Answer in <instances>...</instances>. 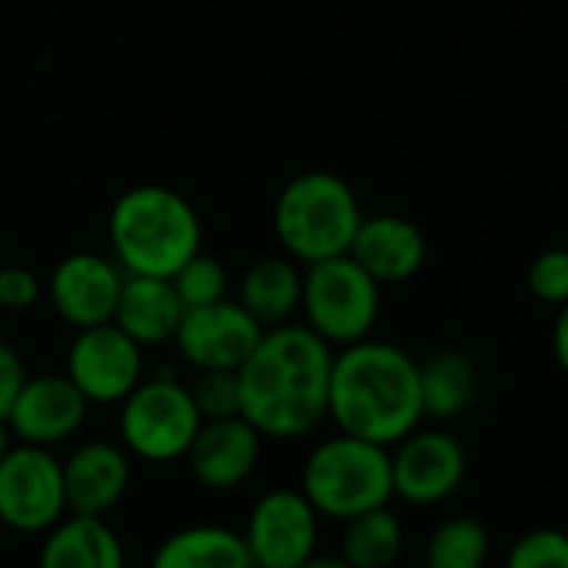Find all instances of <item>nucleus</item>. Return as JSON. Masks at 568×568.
<instances>
[{
  "label": "nucleus",
  "mask_w": 568,
  "mask_h": 568,
  "mask_svg": "<svg viewBox=\"0 0 568 568\" xmlns=\"http://www.w3.org/2000/svg\"><path fill=\"white\" fill-rule=\"evenodd\" d=\"M332 362L335 348L308 325L264 328L237 368L241 418L277 442L312 435L328 418Z\"/></svg>",
  "instance_id": "f257e3e1"
},
{
  "label": "nucleus",
  "mask_w": 568,
  "mask_h": 568,
  "mask_svg": "<svg viewBox=\"0 0 568 568\" xmlns=\"http://www.w3.org/2000/svg\"><path fill=\"white\" fill-rule=\"evenodd\" d=\"M328 418L345 435L392 448L425 422L418 358L378 338L335 348Z\"/></svg>",
  "instance_id": "f03ea898"
},
{
  "label": "nucleus",
  "mask_w": 568,
  "mask_h": 568,
  "mask_svg": "<svg viewBox=\"0 0 568 568\" xmlns=\"http://www.w3.org/2000/svg\"><path fill=\"white\" fill-rule=\"evenodd\" d=\"M111 257L124 274L171 277L204 247L197 207L174 187L134 184L118 194L108 214Z\"/></svg>",
  "instance_id": "7ed1b4c3"
},
{
  "label": "nucleus",
  "mask_w": 568,
  "mask_h": 568,
  "mask_svg": "<svg viewBox=\"0 0 568 568\" xmlns=\"http://www.w3.org/2000/svg\"><path fill=\"white\" fill-rule=\"evenodd\" d=\"M365 211L355 187L332 171H302L274 197L271 224L281 251L298 264L348 254Z\"/></svg>",
  "instance_id": "20e7f679"
},
{
  "label": "nucleus",
  "mask_w": 568,
  "mask_h": 568,
  "mask_svg": "<svg viewBox=\"0 0 568 568\" xmlns=\"http://www.w3.org/2000/svg\"><path fill=\"white\" fill-rule=\"evenodd\" d=\"M302 491L318 515L332 521H348L362 511L392 505V452L338 432L308 452L302 465Z\"/></svg>",
  "instance_id": "39448f33"
},
{
  "label": "nucleus",
  "mask_w": 568,
  "mask_h": 568,
  "mask_svg": "<svg viewBox=\"0 0 568 568\" xmlns=\"http://www.w3.org/2000/svg\"><path fill=\"white\" fill-rule=\"evenodd\" d=\"M305 325L332 348L372 338L382 315V284L352 257H325L305 264L302 308Z\"/></svg>",
  "instance_id": "423d86ee"
},
{
  "label": "nucleus",
  "mask_w": 568,
  "mask_h": 568,
  "mask_svg": "<svg viewBox=\"0 0 568 568\" xmlns=\"http://www.w3.org/2000/svg\"><path fill=\"white\" fill-rule=\"evenodd\" d=\"M201 422L204 418L191 398V388L178 375L158 372L141 378L138 388L121 402L118 432L131 458L164 465L187 455Z\"/></svg>",
  "instance_id": "0eeeda50"
},
{
  "label": "nucleus",
  "mask_w": 568,
  "mask_h": 568,
  "mask_svg": "<svg viewBox=\"0 0 568 568\" xmlns=\"http://www.w3.org/2000/svg\"><path fill=\"white\" fill-rule=\"evenodd\" d=\"M64 515V468L54 448L14 442L0 458V525L21 535H44Z\"/></svg>",
  "instance_id": "6e6552de"
},
{
  "label": "nucleus",
  "mask_w": 568,
  "mask_h": 568,
  "mask_svg": "<svg viewBox=\"0 0 568 568\" xmlns=\"http://www.w3.org/2000/svg\"><path fill=\"white\" fill-rule=\"evenodd\" d=\"M241 538L254 568H298L318 551L322 515L302 488H267L254 498Z\"/></svg>",
  "instance_id": "1a4fd4ad"
},
{
  "label": "nucleus",
  "mask_w": 568,
  "mask_h": 568,
  "mask_svg": "<svg viewBox=\"0 0 568 568\" xmlns=\"http://www.w3.org/2000/svg\"><path fill=\"white\" fill-rule=\"evenodd\" d=\"M392 488L395 498L412 508H432L448 501L468 475V452L458 435L432 425L412 428L392 448Z\"/></svg>",
  "instance_id": "9d476101"
},
{
  "label": "nucleus",
  "mask_w": 568,
  "mask_h": 568,
  "mask_svg": "<svg viewBox=\"0 0 568 568\" xmlns=\"http://www.w3.org/2000/svg\"><path fill=\"white\" fill-rule=\"evenodd\" d=\"M64 375L91 405H121L144 378V348L114 322L74 332Z\"/></svg>",
  "instance_id": "9b49d317"
},
{
  "label": "nucleus",
  "mask_w": 568,
  "mask_h": 568,
  "mask_svg": "<svg viewBox=\"0 0 568 568\" xmlns=\"http://www.w3.org/2000/svg\"><path fill=\"white\" fill-rule=\"evenodd\" d=\"M121 284L124 271L114 257L98 251H74L54 264L51 277L44 281V298L64 325L81 332L114 322Z\"/></svg>",
  "instance_id": "f8f14e48"
},
{
  "label": "nucleus",
  "mask_w": 568,
  "mask_h": 568,
  "mask_svg": "<svg viewBox=\"0 0 568 568\" xmlns=\"http://www.w3.org/2000/svg\"><path fill=\"white\" fill-rule=\"evenodd\" d=\"M261 335L264 328L237 305V298H221L214 305L187 308L171 342L194 372H237Z\"/></svg>",
  "instance_id": "ddd939ff"
},
{
  "label": "nucleus",
  "mask_w": 568,
  "mask_h": 568,
  "mask_svg": "<svg viewBox=\"0 0 568 568\" xmlns=\"http://www.w3.org/2000/svg\"><path fill=\"white\" fill-rule=\"evenodd\" d=\"M88 408L91 402L64 372L28 375L8 408V425H11L14 442L54 448V445L71 442L84 428Z\"/></svg>",
  "instance_id": "4468645a"
},
{
  "label": "nucleus",
  "mask_w": 568,
  "mask_h": 568,
  "mask_svg": "<svg viewBox=\"0 0 568 568\" xmlns=\"http://www.w3.org/2000/svg\"><path fill=\"white\" fill-rule=\"evenodd\" d=\"M261 438L264 435L241 415L201 422L184 455L191 478L211 491H231L244 485L261 462Z\"/></svg>",
  "instance_id": "2eb2a0df"
},
{
  "label": "nucleus",
  "mask_w": 568,
  "mask_h": 568,
  "mask_svg": "<svg viewBox=\"0 0 568 568\" xmlns=\"http://www.w3.org/2000/svg\"><path fill=\"white\" fill-rule=\"evenodd\" d=\"M64 468V495L68 511L78 515H108L121 505V498L131 488V455L118 442H84L68 458H61Z\"/></svg>",
  "instance_id": "dca6fc26"
},
{
  "label": "nucleus",
  "mask_w": 568,
  "mask_h": 568,
  "mask_svg": "<svg viewBox=\"0 0 568 568\" xmlns=\"http://www.w3.org/2000/svg\"><path fill=\"white\" fill-rule=\"evenodd\" d=\"M348 254L382 284L412 281L428 257L425 231L405 214H365Z\"/></svg>",
  "instance_id": "f3484780"
},
{
  "label": "nucleus",
  "mask_w": 568,
  "mask_h": 568,
  "mask_svg": "<svg viewBox=\"0 0 568 568\" xmlns=\"http://www.w3.org/2000/svg\"><path fill=\"white\" fill-rule=\"evenodd\" d=\"M184 305L174 292L171 277L124 274L121 298L114 308V325L131 335L141 348H154L174 338Z\"/></svg>",
  "instance_id": "a211bd4d"
},
{
  "label": "nucleus",
  "mask_w": 568,
  "mask_h": 568,
  "mask_svg": "<svg viewBox=\"0 0 568 568\" xmlns=\"http://www.w3.org/2000/svg\"><path fill=\"white\" fill-rule=\"evenodd\" d=\"M38 568H128L118 531L101 515L68 511L44 531Z\"/></svg>",
  "instance_id": "6ab92c4d"
},
{
  "label": "nucleus",
  "mask_w": 568,
  "mask_h": 568,
  "mask_svg": "<svg viewBox=\"0 0 568 568\" xmlns=\"http://www.w3.org/2000/svg\"><path fill=\"white\" fill-rule=\"evenodd\" d=\"M302 281L305 264H298L288 254H264L244 271L237 284V305L261 328L284 325L302 308Z\"/></svg>",
  "instance_id": "aec40b11"
},
{
  "label": "nucleus",
  "mask_w": 568,
  "mask_h": 568,
  "mask_svg": "<svg viewBox=\"0 0 568 568\" xmlns=\"http://www.w3.org/2000/svg\"><path fill=\"white\" fill-rule=\"evenodd\" d=\"M148 568H254L241 531L214 521L171 531L151 555Z\"/></svg>",
  "instance_id": "412c9836"
},
{
  "label": "nucleus",
  "mask_w": 568,
  "mask_h": 568,
  "mask_svg": "<svg viewBox=\"0 0 568 568\" xmlns=\"http://www.w3.org/2000/svg\"><path fill=\"white\" fill-rule=\"evenodd\" d=\"M422 412L432 422H455L478 395V368L465 352L442 348L418 362Z\"/></svg>",
  "instance_id": "4be33fe9"
},
{
  "label": "nucleus",
  "mask_w": 568,
  "mask_h": 568,
  "mask_svg": "<svg viewBox=\"0 0 568 568\" xmlns=\"http://www.w3.org/2000/svg\"><path fill=\"white\" fill-rule=\"evenodd\" d=\"M405 551V525L392 505L342 521L338 555L352 568H395Z\"/></svg>",
  "instance_id": "5701e85b"
},
{
  "label": "nucleus",
  "mask_w": 568,
  "mask_h": 568,
  "mask_svg": "<svg viewBox=\"0 0 568 568\" xmlns=\"http://www.w3.org/2000/svg\"><path fill=\"white\" fill-rule=\"evenodd\" d=\"M491 558V535L475 515H448L425 538V568H485Z\"/></svg>",
  "instance_id": "b1692460"
},
{
  "label": "nucleus",
  "mask_w": 568,
  "mask_h": 568,
  "mask_svg": "<svg viewBox=\"0 0 568 568\" xmlns=\"http://www.w3.org/2000/svg\"><path fill=\"white\" fill-rule=\"evenodd\" d=\"M171 284H174V292H178L184 312L187 308H201V305H214V302L227 298V267L217 257L197 251L194 257H187L171 274Z\"/></svg>",
  "instance_id": "393cba45"
},
{
  "label": "nucleus",
  "mask_w": 568,
  "mask_h": 568,
  "mask_svg": "<svg viewBox=\"0 0 568 568\" xmlns=\"http://www.w3.org/2000/svg\"><path fill=\"white\" fill-rule=\"evenodd\" d=\"M501 568H568V531L555 525L521 531L505 548Z\"/></svg>",
  "instance_id": "a878e982"
},
{
  "label": "nucleus",
  "mask_w": 568,
  "mask_h": 568,
  "mask_svg": "<svg viewBox=\"0 0 568 568\" xmlns=\"http://www.w3.org/2000/svg\"><path fill=\"white\" fill-rule=\"evenodd\" d=\"M187 388H191V398H194V405H197V412H201L204 422L241 415L237 372H224V368L194 372V382Z\"/></svg>",
  "instance_id": "bb28decb"
},
{
  "label": "nucleus",
  "mask_w": 568,
  "mask_h": 568,
  "mask_svg": "<svg viewBox=\"0 0 568 568\" xmlns=\"http://www.w3.org/2000/svg\"><path fill=\"white\" fill-rule=\"evenodd\" d=\"M528 292L535 302L548 308H561L568 302V247H545L525 271Z\"/></svg>",
  "instance_id": "cd10ccee"
},
{
  "label": "nucleus",
  "mask_w": 568,
  "mask_h": 568,
  "mask_svg": "<svg viewBox=\"0 0 568 568\" xmlns=\"http://www.w3.org/2000/svg\"><path fill=\"white\" fill-rule=\"evenodd\" d=\"M44 298V281L24 264L0 267V308L4 312H28Z\"/></svg>",
  "instance_id": "c85d7f7f"
},
{
  "label": "nucleus",
  "mask_w": 568,
  "mask_h": 568,
  "mask_svg": "<svg viewBox=\"0 0 568 568\" xmlns=\"http://www.w3.org/2000/svg\"><path fill=\"white\" fill-rule=\"evenodd\" d=\"M24 378H28L24 358L18 355V348L11 342L0 338V418H8V408H11L14 395L21 392Z\"/></svg>",
  "instance_id": "c756f323"
},
{
  "label": "nucleus",
  "mask_w": 568,
  "mask_h": 568,
  "mask_svg": "<svg viewBox=\"0 0 568 568\" xmlns=\"http://www.w3.org/2000/svg\"><path fill=\"white\" fill-rule=\"evenodd\" d=\"M551 355L558 372L568 378V302L555 308V325H551Z\"/></svg>",
  "instance_id": "7c9ffc66"
},
{
  "label": "nucleus",
  "mask_w": 568,
  "mask_h": 568,
  "mask_svg": "<svg viewBox=\"0 0 568 568\" xmlns=\"http://www.w3.org/2000/svg\"><path fill=\"white\" fill-rule=\"evenodd\" d=\"M298 568H352L342 555H322V551H315L312 558H305Z\"/></svg>",
  "instance_id": "2f4dec72"
},
{
  "label": "nucleus",
  "mask_w": 568,
  "mask_h": 568,
  "mask_svg": "<svg viewBox=\"0 0 568 568\" xmlns=\"http://www.w3.org/2000/svg\"><path fill=\"white\" fill-rule=\"evenodd\" d=\"M11 445H14L11 425H8V418H0V458H4V455L11 452Z\"/></svg>",
  "instance_id": "473e14b6"
},
{
  "label": "nucleus",
  "mask_w": 568,
  "mask_h": 568,
  "mask_svg": "<svg viewBox=\"0 0 568 568\" xmlns=\"http://www.w3.org/2000/svg\"><path fill=\"white\" fill-rule=\"evenodd\" d=\"M422 568H425V565H422Z\"/></svg>",
  "instance_id": "72a5a7b5"
}]
</instances>
